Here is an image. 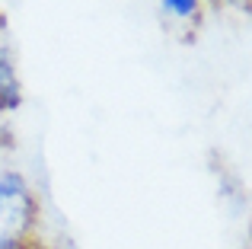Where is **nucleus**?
Masks as SVG:
<instances>
[{"mask_svg":"<svg viewBox=\"0 0 252 249\" xmlns=\"http://www.w3.org/2000/svg\"><path fill=\"white\" fill-rule=\"evenodd\" d=\"M35 195L29 182L10 166H0V249L26 243L32 224H35Z\"/></svg>","mask_w":252,"mask_h":249,"instance_id":"f257e3e1","label":"nucleus"},{"mask_svg":"<svg viewBox=\"0 0 252 249\" xmlns=\"http://www.w3.org/2000/svg\"><path fill=\"white\" fill-rule=\"evenodd\" d=\"M198 3H201V0H160L163 13L172 16V19H191L198 13Z\"/></svg>","mask_w":252,"mask_h":249,"instance_id":"f03ea898","label":"nucleus"},{"mask_svg":"<svg viewBox=\"0 0 252 249\" xmlns=\"http://www.w3.org/2000/svg\"><path fill=\"white\" fill-rule=\"evenodd\" d=\"M6 249H32V246H26V243H16V246H6Z\"/></svg>","mask_w":252,"mask_h":249,"instance_id":"7ed1b4c3","label":"nucleus"}]
</instances>
